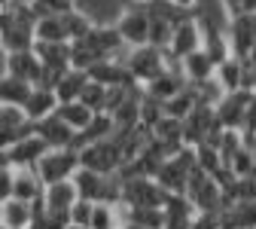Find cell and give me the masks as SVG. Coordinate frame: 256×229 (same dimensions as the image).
I'll list each match as a JSON object with an SVG mask.
<instances>
[{"mask_svg":"<svg viewBox=\"0 0 256 229\" xmlns=\"http://www.w3.org/2000/svg\"><path fill=\"white\" fill-rule=\"evenodd\" d=\"M222 37H226L229 55L250 58L256 52V13H241L235 19H226V25H222Z\"/></svg>","mask_w":256,"mask_h":229,"instance_id":"cell-5","label":"cell"},{"mask_svg":"<svg viewBox=\"0 0 256 229\" xmlns=\"http://www.w3.org/2000/svg\"><path fill=\"white\" fill-rule=\"evenodd\" d=\"M34 22L30 16H16L0 7V52L12 49H30L34 43Z\"/></svg>","mask_w":256,"mask_h":229,"instance_id":"cell-7","label":"cell"},{"mask_svg":"<svg viewBox=\"0 0 256 229\" xmlns=\"http://www.w3.org/2000/svg\"><path fill=\"white\" fill-rule=\"evenodd\" d=\"M196 104H198L196 89L186 83L177 95H171L168 101H162V110H165V116H171V119H186L192 110H196Z\"/></svg>","mask_w":256,"mask_h":229,"instance_id":"cell-25","label":"cell"},{"mask_svg":"<svg viewBox=\"0 0 256 229\" xmlns=\"http://www.w3.org/2000/svg\"><path fill=\"white\" fill-rule=\"evenodd\" d=\"M43 208L49 211H68L74 202H76V189H74V180H55V183H46L43 186V195H40Z\"/></svg>","mask_w":256,"mask_h":229,"instance_id":"cell-21","label":"cell"},{"mask_svg":"<svg viewBox=\"0 0 256 229\" xmlns=\"http://www.w3.org/2000/svg\"><path fill=\"white\" fill-rule=\"evenodd\" d=\"M55 107H58V101H55L52 89H46V86H34V89H30V95L24 98V104H22V113H24L28 122H40L43 116L55 113Z\"/></svg>","mask_w":256,"mask_h":229,"instance_id":"cell-17","label":"cell"},{"mask_svg":"<svg viewBox=\"0 0 256 229\" xmlns=\"http://www.w3.org/2000/svg\"><path fill=\"white\" fill-rule=\"evenodd\" d=\"M86 71H76V68H68L64 74H58V80L52 83V95H55V101L64 104V101H76L82 86H86Z\"/></svg>","mask_w":256,"mask_h":229,"instance_id":"cell-22","label":"cell"},{"mask_svg":"<svg viewBox=\"0 0 256 229\" xmlns=\"http://www.w3.org/2000/svg\"><path fill=\"white\" fill-rule=\"evenodd\" d=\"M168 4H171L180 16H196L198 7H202V0H168Z\"/></svg>","mask_w":256,"mask_h":229,"instance_id":"cell-37","label":"cell"},{"mask_svg":"<svg viewBox=\"0 0 256 229\" xmlns=\"http://www.w3.org/2000/svg\"><path fill=\"white\" fill-rule=\"evenodd\" d=\"M256 107V92H244V89H235V92H226L220 101L210 107L214 110V122L220 128H238L247 116V110Z\"/></svg>","mask_w":256,"mask_h":229,"instance_id":"cell-9","label":"cell"},{"mask_svg":"<svg viewBox=\"0 0 256 229\" xmlns=\"http://www.w3.org/2000/svg\"><path fill=\"white\" fill-rule=\"evenodd\" d=\"M0 68L10 77H18L30 86H40L43 80V64L40 58L34 55V49H12V52H4L0 55Z\"/></svg>","mask_w":256,"mask_h":229,"instance_id":"cell-11","label":"cell"},{"mask_svg":"<svg viewBox=\"0 0 256 229\" xmlns=\"http://www.w3.org/2000/svg\"><path fill=\"white\" fill-rule=\"evenodd\" d=\"M80 156V168H88V171H101V174H116L119 165H122V156H119V147L110 138L104 141H94V144H86L76 150Z\"/></svg>","mask_w":256,"mask_h":229,"instance_id":"cell-8","label":"cell"},{"mask_svg":"<svg viewBox=\"0 0 256 229\" xmlns=\"http://www.w3.org/2000/svg\"><path fill=\"white\" fill-rule=\"evenodd\" d=\"M49 147L30 132V135H24V138H18L12 147H6V162L12 168H34L37 165V159L46 153Z\"/></svg>","mask_w":256,"mask_h":229,"instance_id":"cell-12","label":"cell"},{"mask_svg":"<svg viewBox=\"0 0 256 229\" xmlns=\"http://www.w3.org/2000/svg\"><path fill=\"white\" fill-rule=\"evenodd\" d=\"M30 220H34L30 202H22V199H16V195H10L6 202H0V226H6V229H30Z\"/></svg>","mask_w":256,"mask_h":229,"instance_id":"cell-20","label":"cell"},{"mask_svg":"<svg viewBox=\"0 0 256 229\" xmlns=\"http://www.w3.org/2000/svg\"><path fill=\"white\" fill-rule=\"evenodd\" d=\"M202 49V28L192 16H183L180 22H174L171 28V37H168V46H165V55L168 61H180L183 55Z\"/></svg>","mask_w":256,"mask_h":229,"instance_id":"cell-10","label":"cell"},{"mask_svg":"<svg viewBox=\"0 0 256 229\" xmlns=\"http://www.w3.org/2000/svg\"><path fill=\"white\" fill-rule=\"evenodd\" d=\"M214 80L222 92H235L241 86V58L235 55H226L216 68H214Z\"/></svg>","mask_w":256,"mask_h":229,"instance_id":"cell-27","label":"cell"},{"mask_svg":"<svg viewBox=\"0 0 256 229\" xmlns=\"http://www.w3.org/2000/svg\"><path fill=\"white\" fill-rule=\"evenodd\" d=\"M0 229H6V226H0Z\"/></svg>","mask_w":256,"mask_h":229,"instance_id":"cell-40","label":"cell"},{"mask_svg":"<svg viewBox=\"0 0 256 229\" xmlns=\"http://www.w3.org/2000/svg\"><path fill=\"white\" fill-rule=\"evenodd\" d=\"M222 229H256V202H229L220 208Z\"/></svg>","mask_w":256,"mask_h":229,"instance_id":"cell-19","label":"cell"},{"mask_svg":"<svg viewBox=\"0 0 256 229\" xmlns=\"http://www.w3.org/2000/svg\"><path fill=\"white\" fill-rule=\"evenodd\" d=\"M76 168H80V156L70 147H49L37 159V165H34V171L43 180V186L46 183H55V180H68Z\"/></svg>","mask_w":256,"mask_h":229,"instance_id":"cell-6","label":"cell"},{"mask_svg":"<svg viewBox=\"0 0 256 229\" xmlns=\"http://www.w3.org/2000/svg\"><path fill=\"white\" fill-rule=\"evenodd\" d=\"M88 214H92V202H86V199H76V202L68 208V220H70V226H82V229H86Z\"/></svg>","mask_w":256,"mask_h":229,"instance_id":"cell-34","label":"cell"},{"mask_svg":"<svg viewBox=\"0 0 256 229\" xmlns=\"http://www.w3.org/2000/svg\"><path fill=\"white\" fill-rule=\"evenodd\" d=\"M61 19H64V31H68V43H70V40H82L88 31L94 28V19H92L82 7H74L70 13H64Z\"/></svg>","mask_w":256,"mask_h":229,"instance_id":"cell-29","label":"cell"},{"mask_svg":"<svg viewBox=\"0 0 256 229\" xmlns=\"http://www.w3.org/2000/svg\"><path fill=\"white\" fill-rule=\"evenodd\" d=\"M183 86H186V80H183V74H180V68H177V61H171L162 74H156V77L144 86V95L156 98V101H168V98L177 95Z\"/></svg>","mask_w":256,"mask_h":229,"instance_id":"cell-13","label":"cell"},{"mask_svg":"<svg viewBox=\"0 0 256 229\" xmlns=\"http://www.w3.org/2000/svg\"><path fill=\"white\" fill-rule=\"evenodd\" d=\"M12 195L22 202H37L43 195V180L34 168H12Z\"/></svg>","mask_w":256,"mask_h":229,"instance_id":"cell-23","label":"cell"},{"mask_svg":"<svg viewBox=\"0 0 256 229\" xmlns=\"http://www.w3.org/2000/svg\"><path fill=\"white\" fill-rule=\"evenodd\" d=\"M76 7V0H34L37 16H64Z\"/></svg>","mask_w":256,"mask_h":229,"instance_id":"cell-33","label":"cell"},{"mask_svg":"<svg viewBox=\"0 0 256 229\" xmlns=\"http://www.w3.org/2000/svg\"><path fill=\"white\" fill-rule=\"evenodd\" d=\"M168 192L146 174L119 177V205L125 208H162Z\"/></svg>","mask_w":256,"mask_h":229,"instance_id":"cell-3","label":"cell"},{"mask_svg":"<svg viewBox=\"0 0 256 229\" xmlns=\"http://www.w3.org/2000/svg\"><path fill=\"white\" fill-rule=\"evenodd\" d=\"M222 168L232 171L235 177H253V171H256V150H250V147H238L226 162H222Z\"/></svg>","mask_w":256,"mask_h":229,"instance_id":"cell-30","label":"cell"},{"mask_svg":"<svg viewBox=\"0 0 256 229\" xmlns=\"http://www.w3.org/2000/svg\"><path fill=\"white\" fill-rule=\"evenodd\" d=\"M241 10L244 13H256V0H241Z\"/></svg>","mask_w":256,"mask_h":229,"instance_id":"cell-38","label":"cell"},{"mask_svg":"<svg viewBox=\"0 0 256 229\" xmlns=\"http://www.w3.org/2000/svg\"><path fill=\"white\" fill-rule=\"evenodd\" d=\"M168 64H171V61H168L165 49H156V46H150V43H144V46H132V49H125V52H122V68H125L128 80L138 83L140 89H144L156 74H162Z\"/></svg>","mask_w":256,"mask_h":229,"instance_id":"cell-1","label":"cell"},{"mask_svg":"<svg viewBox=\"0 0 256 229\" xmlns=\"http://www.w3.org/2000/svg\"><path fill=\"white\" fill-rule=\"evenodd\" d=\"M30 83L18 80V77H10V74H0V104H12V107H22L24 98L30 95Z\"/></svg>","mask_w":256,"mask_h":229,"instance_id":"cell-28","label":"cell"},{"mask_svg":"<svg viewBox=\"0 0 256 229\" xmlns=\"http://www.w3.org/2000/svg\"><path fill=\"white\" fill-rule=\"evenodd\" d=\"M55 116H58L61 122H68L74 132H80V128H82L94 113H92L86 104H80V101H64V104H58V107H55Z\"/></svg>","mask_w":256,"mask_h":229,"instance_id":"cell-31","label":"cell"},{"mask_svg":"<svg viewBox=\"0 0 256 229\" xmlns=\"http://www.w3.org/2000/svg\"><path fill=\"white\" fill-rule=\"evenodd\" d=\"M104 86H98V83H92V80H86V86H82V92H80V98L76 101L80 104H86L92 113H104Z\"/></svg>","mask_w":256,"mask_h":229,"instance_id":"cell-32","label":"cell"},{"mask_svg":"<svg viewBox=\"0 0 256 229\" xmlns=\"http://www.w3.org/2000/svg\"><path fill=\"white\" fill-rule=\"evenodd\" d=\"M12 195V165H0V202Z\"/></svg>","mask_w":256,"mask_h":229,"instance_id":"cell-36","label":"cell"},{"mask_svg":"<svg viewBox=\"0 0 256 229\" xmlns=\"http://www.w3.org/2000/svg\"><path fill=\"white\" fill-rule=\"evenodd\" d=\"M119 226H122L119 205H110V202H92V214H88L86 229H119Z\"/></svg>","mask_w":256,"mask_h":229,"instance_id":"cell-26","label":"cell"},{"mask_svg":"<svg viewBox=\"0 0 256 229\" xmlns=\"http://www.w3.org/2000/svg\"><path fill=\"white\" fill-rule=\"evenodd\" d=\"M113 28H116V34H119V40H122L125 49L144 46L146 34H150L146 4H144V0H125V4L116 10V16H113Z\"/></svg>","mask_w":256,"mask_h":229,"instance_id":"cell-2","label":"cell"},{"mask_svg":"<svg viewBox=\"0 0 256 229\" xmlns=\"http://www.w3.org/2000/svg\"><path fill=\"white\" fill-rule=\"evenodd\" d=\"M34 135H37L46 147H70L76 132H74L68 122H61L55 113H49V116H43L40 122H34Z\"/></svg>","mask_w":256,"mask_h":229,"instance_id":"cell-14","label":"cell"},{"mask_svg":"<svg viewBox=\"0 0 256 229\" xmlns=\"http://www.w3.org/2000/svg\"><path fill=\"white\" fill-rule=\"evenodd\" d=\"M76 199L86 202H119V177L116 174H101V171H88V168H76L70 174Z\"/></svg>","mask_w":256,"mask_h":229,"instance_id":"cell-4","label":"cell"},{"mask_svg":"<svg viewBox=\"0 0 256 229\" xmlns=\"http://www.w3.org/2000/svg\"><path fill=\"white\" fill-rule=\"evenodd\" d=\"M86 77H88L92 83L104 86V89L128 83V74H125V68H122L119 58H98L94 64H88V68H86Z\"/></svg>","mask_w":256,"mask_h":229,"instance_id":"cell-16","label":"cell"},{"mask_svg":"<svg viewBox=\"0 0 256 229\" xmlns=\"http://www.w3.org/2000/svg\"><path fill=\"white\" fill-rule=\"evenodd\" d=\"M189 229H222V223H220V214L214 211H196L189 220Z\"/></svg>","mask_w":256,"mask_h":229,"instance_id":"cell-35","label":"cell"},{"mask_svg":"<svg viewBox=\"0 0 256 229\" xmlns=\"http://www.w3.org/2000/svg\"><path fill=\"white\" fill-rule=\"evenodd\" d=\"M34 43H68L61 16H37L34 22Z\"/></svg>","mask_w":256,"mask_h":229,"instance_id":"cell-24","label":"cell"},{"mask_svg":"<svg viewBox=\"0 0 256 229\" xmlns=\"http://www.w3.org/2000/svg\"><path fill=\"white\" fill-rule=\"evenodd\" d=\"M177 68H180V74H183V80H186L189 86H198V83H204V80L214 77V68H216V64L210 61V55H208L204 49H196V52L183 55V58L177 61Z\"/></svg>","mask_w":256,"mask_h":229,"instance_id":"cell-15","label":"cell"},{"mask_svg":"<svg viewBox=\"0 0 256 229\" xmlns=\"http://www.w3.org/2000/svg\"><path fill=\"white\" fill-rule=\"evenodd\" d=\"M116 132V125H113V119H110V113H94L80 132L74 135V144H70V150H80V147H86V144H94V141H104V138H110Z\"/></svg>","mask_w":256,"mask_h":229,"instance_id":"cell-18","label":"cell"},{"mask_svg":"<svg viewBox=\"0 0 256 229\" xmlns=\"http://www.w3.org/2000/svg\"><path fill=\"white\" fill-rule=\"evenodd\" d=\"M0 7H4V0H0Z\"/></svg>","mask_w":256,"mask_h":229,"instance_id":"cell-39","label":"cell"}]
</instances>
